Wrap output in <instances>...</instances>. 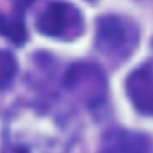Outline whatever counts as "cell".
<instances>
[{"mask_svg": "<svg viewBox=\"0 0 153 153\" xmlns=\"http://www.w3.org/2000/svg\"><path fill=\"white\" fill-rule=\"evenodd\" d=\"M139 30L134 22L123 16H102L96 23V46L107 57L123 61L137 46Z\"/></svg>", "mask_w": 153, "mask_h": 153, "instance_id": "1", "label": "cell"}, {"mask_svg": "<svg viewBox=\"0 0 153 153\" xmlns=\"http://www.w3.org/2000/svg\"><path fill=\"white\" fill-rule=\"evenodd\" d=\"M0 34L9 38L13 43H23L25 39V29L23 23L16 18H9L0 13Z\"/></svg>", "mask_w": 153, "mask_h": 153, "instance_id": "6", "label": "cell"}, {"mask_svg": "<svg viewBox=\"0 0 153 153\" xmlns=\"http://www.w3.org/2000/svg\"><path fill=\"white\" fill-rule=\"evenodd\" d=\"M41 34L57 39H75L84 29L80 11L68 2H50L38 18Z\"/></svg>", "mask_w": 153, "mask_h": 153, "instance_id": "2", "label": "cell"}, {"mask_svg": "<svg viewBox=\"0 0 153 153\" xmlns=\"http://www.w3.org/2000/svg\"><path fill=\"white\" fill-rule=\"evenodd\" d=\"M14 73H16V61H14V57L9 52L0 50V89L5 87L11 82Z\"/></svg>", "mask_w": 153, "mask_h": 153, "instance_id": "7", "label": "cell"}, {"mask_svg": "<svg viewBox=\"0 0 153 153\" xmlns=\"http://www.w3.org/2000/svg\"><path fill=\"white\" fill-rule=\"evenodd\" d=\"M100 153H150V143L143 134L114 128L102 137Z\"/></svg>", "mask_w": 153, "mask_h": 153, "instance_id": "5", "label": "cell"}, {"mask_svg": "<svg viewBox=\"0 0 153 153\" xmlns=\"http://www.w3.org/2000/svg\"><path fill=\"white\" fill-rule=\"evenodd\" d=\"M126 93L139 112L153 116V66L134 70L126 78Z\"/></svg>", "mask_w": 153, "mask_h": 153, "instance_id": "4", "label": "cell"}, {"mask_svg": "<svg viewBox=\"0 0 153 153\" xmlns=\"http://www.w3.org/2000/svg\"><path fill=\"white\" fill-rule=\"evenodd\" d=\"M66 87L85 105L96 107L103 102L107 93V80L103 71L91 62L73 64L64 76Z\"/></svg>", "mask_w": 153, "mask_h": 153, "instance_id": "3", "label": "cell"}]
</instances>
